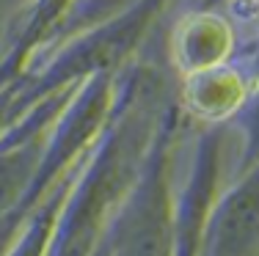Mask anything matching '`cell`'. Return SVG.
<instances>
[{
	"instance_id": "obj_1",
	"label": "cell",
	"mask_w": 259,
	"mask_h": 256,
	"mask_svg": "<svg viewBox=\"0 0 259 256\" xmlns=\"http://www.w3.org/2000/svg\"><path fill=\"white\" fill-rule=\"evenodd\" d=\"M259 248V185L240 193L215 237L212 256H254Z\"/></svg>"
}]
</instances>
